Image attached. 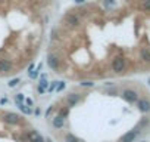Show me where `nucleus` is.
<instances>
[{
	"label": "nucleus",
	"mask_w": 150,
	"mask_h": 142,
	"mask_svg": "<svg viewBox=\"0 0 150 142\" xmlns=\"http://www.w3.org/2000/svg\"><path fill=\"white\" fill-rule=\"evenodd\" d=\"M110 70L115 74H122L127 70V59L124 56H115L110 61Z\"/></svg>",
	"instance_id": "obj_1"
},
{
	"label": "nucleus",
	"mask_w": 150,
	"mask_h": 142,
	"mask_svg": "<svg viewBox=\"0 0 150 142\" xmlns=\"http://www.w3.org/2000/svg\"><path fill=\"white\" fill-rule=\"evenodd\" d=\"M122 98L128 102V104H135L138 101V93L132 89H125L122 92Z\"/></svg>",
	"instance_id": "obj_2"
},
{
	"label": "nucleus",
	"mask_w": 150,
	"mask_h": 142,
	"mask_svg": "<svg viewBox=\"0 0 150 142\" xmlns=\"http://www.w3.org/2000/svg\"><path fill=\"white\" fill-rule=\"evenodd\" d=\"M3 120L8 124H18V123H21V117L18 114H15V113H6L3 115Z\"/></svg>",
	"instance_id": "obj_3"
},
{
	"label": "nucleus",
	"mask_w": 150,
	"mask_h": 142,
	"mask_svg": "<svg viewBox=\"0 0 150 142\" xmlns=\"http://www.w3.org/2000/svg\"><path fill=\"white\" fill-rule=\"evenodd\" d=\"M27 138H28V142H44L43 136L37 130H30L27 133Z\"/></svg>",
	"instance_id": "obj_4"
},
{
	"label": "nucleus",
	"mask_w": 150,
	"mask_h": 142,
	"mask_svg": "<svg viewBox=\"0 0 150 142\" xmlns=\"http://www.w3.org/2000/svg\"><path fill=\"white\" fill-rule=\"evenodd\" d=\"M137 107H138V110L141 111V113H149L150 111V101L149 99H138L137 101Z\"/></svg>",
	"instance_id": "obj_5"
},
{
	"label": "nucleus",
	"mask_w": 150,
	"mask_h": 142,
	"mask_svg": "<svg viewBox=\"0 0 150 142\" xmlns=\"http://www.w3.org/2000/svg\"><path fill=\"white\" fill-rule=\"evenodd\" d=\"M138 136V130H129V132H127L122 138H121V141L119 142H134V139Z\"/></svg>",
	"instance_id": "obj_6"
},
{
	"label": "nucleus",
	"mask_w": 150,
	"mask_h": 142,
	"mask_svg": "<svg viewBox=\"0 0 150 142\" xmlns=\"http://www.w3.org/2000/svg\"><path fill=\"white\" fill-rule=\"evenodd\" d=\"M63 124H65V118H63V117H60L59 114H57V115H54V117L52 118V126H53L54 129H62V127H63Z\"/></svg>",
	"instance_id": "obj_7"
},
{
	"label": "nucleus",
	"mask_w": 150,
	"mask_h": 142,
	"mask_svg": "<svg viewBox=\"0 0 150 142\" xmlns=\"http://www.w3.org/2000/svg\"><path fill=\"white\" fill-rule=\"evenodd\" d=\"M140 59L143 62H150V49L149 47H141L140 49Z\"/></svg>",
	"instance_id": "obj_8"
},
{
	"label": "nucleus",
	"mask_w": 150,
	"mask_h": 142,
	"mask_svg": "<svg viewBox=\"0 0 150 142\" xmlns=\"http://www.w3.org/2000/svg\"><path fill=\"white\" fill-rule=\"evenodd\" d=\"M140 9L144 12H150V0H141L140 2Z\"/></svg>",
	"instance_id": "obj_9"
},
{
	"label": "nucleus",
	"mask_w": 150,
	"mask_h": 142,
	"mask_svg": "<svg viewBox=\"0 0 150 142\" xmlns=\"http://www.w3.org/2000/svg\"><path fill=\"white\" fill-rule=\"evenodd\" d=\"M65 142H81L75 135H72V133H66L65 135Z\"/></svg>",
	"instance_id": "obj_10"
},
{
	"label": "nucleus",
	"mask_w": 150,
	"mask_h": 142,
	"mask_svg": "<svg viewBox=\"0 0 150 142\" xmlns=\"http://www.w3.org/2000/svg\"><path fill=\"white\" fill-rule=\"evenodd\" d=\"M149 85H150V79H149Z\"/></svg>",
	"instance_id": "obj_11"
}]
</instances>
